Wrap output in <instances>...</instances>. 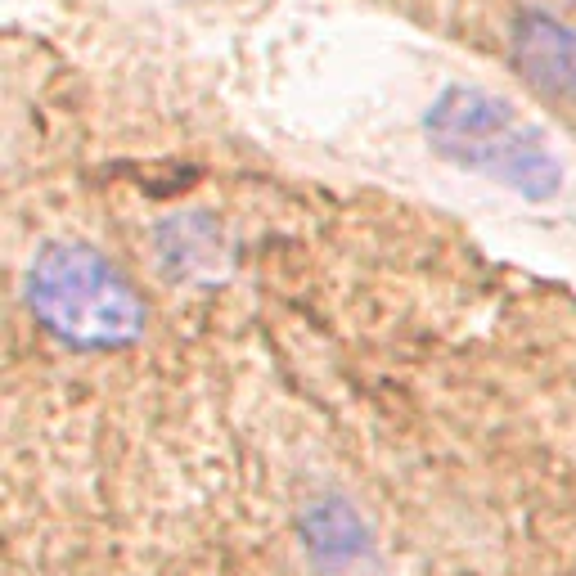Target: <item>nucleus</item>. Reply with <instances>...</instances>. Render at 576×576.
Masks as SVG:
<instances>
[{
    "label": "nucleus",
    "instance_id": "1",
    "mask_svg": "<svg viewBox=\"0 0 576 576\" xmlns=\"http://www.w3.org/2000/svg\"><path fill=\"white\" fill-rule=\"evenodd\" d=\"M27 311L72 351H122L144 338L149 306L135 284L90 243H45L27 266Z\"/></svg>",
    "mask_w": 576,
    "mask_h": 576
},
{
    "label": "nucleus",
    "instance_id": "2",
    "mask_svg": "<svg viewBox=\"0 0 576 576\" xmlns=\"http://www.w3.org/2000/svg\"><path fill=\"white\" fill-rule=\"evenodd\" d=\"M428 144L459 171L486 176L522 198H549L563 180L558 158L491 90L450 86L423 113Z\"/></svg>",
    "mask_w": 576,
    "mask_h": 576
},
{
    "label": "nucleus",
    "instance_id": "3",
    "mask_svg": "<svg viewBox=\"0 0 576 576\" xmlns=\"http://www.w3.org/2000/svg\"><path fill=\"white\" fill-rule=\"evenodd\" d=\"M509 59L531 90L576 104V27L549 9H518L509 23Z\"/></svg>",
    "mask_w": 576,
    "mask_h": 576
},
{
    "label": "nucleus",
    "instance_id": "4",
    "mask_svg": "<svg viewBox=\"0 0 576 576\" xmlns=\"http://www.w3.org/2000/svg\"><path fill=\"white\" fill-rule=\"evenodd\" d=\"M302 545L311 549V558L320 567H347L369 545V531L347 500L329 495V500H315L302 513Z\"/></svg>",
    "mask_w": 576,
    "mask_h": 576
},
{
    "label": "nucleus",
    "instance_id": "5",
    "mask_svg": "<svg viewBox=\"0 0 576 576\" xmlns=\"http://www.w3.org/2000/svg\"><path fill=\"white\" fill-rule=\"evenodd\" d=\"M225 261V248H221V234H216L212 221L203 216H176L158 230V266L167 270L171 279H207L216 275Z\"/></svg>",
    "mask_w": 576,
    "mask_h": 576
}]
</instances>
